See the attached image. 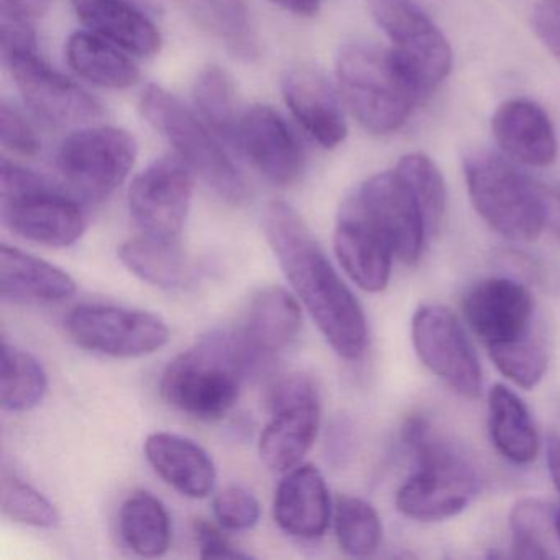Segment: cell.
Listing matches in <instances>:
<instances>
[{
  "mask_svg": "<svg viewBox=\"0 0 560 560\" xmlns=\"http://www.w3.org/2000/svg\"><path fill=\"white\" fill-rule=\"evenodd\" d=\"M264 231L284 278L324 339L342 359L359 360L369 343L365 313L303 215L288 202H270Z\"/></svg>",
  "mask_w": 560,
  "mask_h": 560,
  "instance_id": "1",
  "label": "cell"
},
{
  "mask_svg": "<svg viewBox=\"0 0 560 560\" xmlns=\"http://www.w3.org/2000/svg\"><path fill=\"white\" fill-rule=\"evenodd\" d=\"M337 83L360 126L375 136H388L405 126L422 100L392 48L349 44L339 51Z\"/></svg>",
  "mask_w": 560,
  "mask_h": 560,
  "instance_id": "2",
  "label": "cell"
},
{
  "mask_svg": "<svg viewBox=\"0 0 560 560\" xmlns=\"http://www.w3.org/2000/svg\"><path fill=\"white\" fill-rule=\"evenodd\" d=\"M250 375L229 330L202 337L166 366L160 383L163 399L199 421L224 418L241 398Z\"/></svg>",
  "mask_w": 560,
  "mask_h": 560,
  "instance_id": "3",
  "label": "cell"
},
{
  "mask_svg": "<svg viewBox=\"0 0 560 560\" xmlns=\"http://www.w3.org/2000/svg\"><path fill=\"white\" fill-rule=\"evenodd\" d=\"M464 175L474 208L491 229L513 242H533L547 225V192L501 153H465Z\"/></svg>",
  "mask_w": 560,
  "mask_h": 560,
  "instance_id": "4",
  "label": "cell"
},
{
  "mask_svg": "<svg viewBox=\"0 0 560 560\" xmlns=\"http://www.w3.org/2000/svg\"><path fill=\"white\" fill-rule=\"evenodd\" d=\"M422 418L402 428V442L418 460V470L396 494V506L416 521H442L457 516L477 491V477L467 460L448 445L429 435Z\"/></svg>",
  "mask_w": 560,
  "mask_h": 560,
  "instance_id": "5",
  "label": "cell"
},
{
  "mask_svg": "<svg viewBox=\"0 0 560 560\" xmlns=\"http://www.w3.org/2000/svg\"><path fill=\"white\" fill-rule=\"evenodd\" d=\"M0 214L15 235L50 248L77 244L88 228L83 208L44 176L2 160Z\"/></svg>",
  "mask_w": 560,
  "mask_h": 560,
  "instance_id": "6",
  "label": "cell"
},
{
  "mask_svg": "<svg viewBox=\"0 0 560 560\" xmlns=\"http://www.w3.org/2000/svg\"><path fill=\"white\" fill-rule=\"evenodd\" d=\"M140 110L147 122L162 133L176 155L198 175L219 198L231 205L248 199V186L221 143L209 132L195 113L175 94L150 84L140 100Z\"/></svg>",
  "mask_w": 560,
  "mask_h": 560,
  "instance_id": "7",
  "label": "cell"
},
{
  "mask_svg": "<svg viewBox=\"0 0 560 560\" xmlns=\"http://www.w3.org/2000/svg\"><path fill=\"white\" fill-rule=\"evenodd\" d=\"M136 137L119 127H86L71 133L57 155L58 172L71 189L90 199L104 201L129 178L136 165Z\"/></svg>",
  "mask_w": 560,
  "mask_h": 560,
  "instance_id": "8",
  "label": "cell"
},
{
  "mask_svg": "<svg viewBox=\"0 0 560 560\" xmlns=\"http://www.w3.org/2000/svg\"><path fill=\"white\" fill-rule=\"evenodd\" d=\"M271 421L261 432L258 454L277 474L301 465L320 428V399L316 383L304 373L281 376L268 389Z\"/></svg>",
  "mask_w": 560,
  "mask_h": 560,
  "instance_id": "9",
  "label": "cell"
},
{
  "mask_svg": "<svg viewBox=\"0 0 560 560\" xmlns=\"http://www.w3.org/2000/svg\"><path fill=\"white\" fill-rule=\"evenodd\" d=\"M370 11L422 97L431 94L452 70L447 38L415 0H370Z\"/></svg>",
  "mask_w": 560,
  "mask_h": 560,
  "instance_id": "10",
  "label": "cell"
},
{
  "mask_svg": "<svg viewBox=\"0 0 560 560\" xmlns=\"http://www.w3.org/2000/svg\"><path fill=\"white\" fill-rule=\"evenodd\" d=\"M68 336L81 349L113 359H139L170 340L165 320L149 311L106 304H81L65 319Z\"/></svg>",
  "mask_w": 560,
  "mask_h": 560,
  "instance_id": "11",
  "label": "cell"
},
{
  "mask_svg": "<svg viewBox=\"0 0 560 560\" xmlns=\"http://www.w3.org/2000/svg\"><path fill=\"white\" fill-rule=\"evenodd\" d=\"M195 173L176 156H162L136 176L129 211L143 235L179 242L191 208Z\"/></svg>",
  "mask_w": 560,
  "mask_h": 560,
  "instance_id": "12",
  "label": "cell"
},
{
  "mask_svg": "<svg viewBox=\"0 0 560 560\" xmlns=\"http://www.w3.org/2000/svg\"><path fill=\"white\" fill-rule=\"evenodd\" d=\"M4 58L25 106L45 126L65 129L103 117V104L70 78L45 63L38 48Z\"/></svg>",
  "mask_w": 560,
  "mask_h": 560,
  "instance_id": "13",
  "label": "cell"
},
{
  "mask_svg": "<svg viewBox=\"0 0 560 560\" xmlns=\"http://www.w3.org/2000/svg\"><path fill=\"white\" fill-rule=\"evenodd\" d=\"M412 343L421 362L468 399L481 395V366L464 327L445 307L425 304L412 316Z\"/></svg>",
  "mask_w": 560,
  "mask_h": 560,
  "instance_id": "14",
  "label": "cell"
},
{
  "mask_svg": "<svg viewBox=\"0 0 560 560\" xmlns=\"http://www.w3.org/2000/svg\"><path fill=\"white\" fill-rule=\"evenodd\" d=\"M352 198L383 232L396 258L406 265L421 258L429 237L424 215L415 192L396 170L366 179Z\"/></svg>",
  "mask_w": 560,
  "mask_h": 560,
  "instance_id": "15",
  "label": "cell"
},
{
  "mask_svg": "<svg viewBox=\"0 0 560 560\" xmlns=\"http://www.w3.org/2000/svg\"><path fill=\"white\" fill-rule=\"evenodd\" d=\"M303 326L300 301L284 288L258 291L248 301L231 332L248 373L288 349Z\"/></svg>",
  "mask_w": 560,
  "mask_h": 560,
  "instance_id": "16",
  "label": "cell"
},
{
  "mask_svg": "<svg viewBox=\"0 0 560 560\" xmlns=\"http://www.w3.org/2000/svg\"><path fill=\"white\" fill-rule=\"evenodd\" d=\"M470 329L487 349L536 336V304L529 290L511 278H490L475 284L464 300Z\"/></svg>",
  "mask_w": 560,
  "mask_h": 560,
  "instance_id": "17",
  "label": "cell"
},
{
  "mask_svg": "<svg viewBox=\"0 0 560 560\" xmlns=\"http://www.w3.org/2000/svg\"><path fill=\"white\" fill-rule=\"evenodd\" d=\"M232 142L271 185H293L303 172L300 142L287 120L270 106H252L244 110Z\"/></svg>",
  "mask_w": 560,
  "mask_h": 560,
  "instance_id": "18",
  "label": "cell"
},
{
  "mask_svg": "<svg viewBox=\"0 0 560 560\" xmlns=\"http://www.w3.org/2000/svg\"><path fill=\"white\" fill-rule=\"evenodd\" d=\"M334 250L340 267L357 287L369 293L385 290L395 254L383 232L352 195L346 199L337 215Z\"/></svg>",
  "mask_w": 560,
  "mask_h": 560,
  "instance_id": "19",
  "label": "cell"
},
{
  "mask_svg": "<svg viewBox=\"0 0 560 560\" xmlns=\"http://www.w3.org/2000/svg\"><path fill=\"white\" fill-rule=\"evenodd\" d=\"M284 103L307 136L332 150L347 139L346 117L332 84L306 65L288 68L281 78Z\"/></svg>",
  "mask_w": 560,
  "mask_h": 560,
  "instance_id": "20",
  "label": "cell"
},
{
  "mask_svg": "<svg viewBox=\"0 0 560 560\" xmlns=\"http://www.w3.org/2000/svg\"><path fill=\"white\" fill-rule=\"evenodd\" d=\"M329 488L319 468L301 464L284 474L275 491L273 517L281 530L298 539H317L329 527Z\"/></svg>",
  "mask_w": 560,
  "mask_h": 560,
  "instance_id": "21",
  "label": "cell"
},
{
  "mask_svg": "<svg viewBox=\"0 0 560 560\" xmlns=\"http://www.w3.org/2000/svg\"><path fill=\"white\" fill-rule=\"evenodd\" d=\"M491 130L501 152L514 162L544 168L556 160V130L546 110L533 101L501 104L491 119Z\"/></svg>",
  "mask_w": 560,
  "mask_h": 560,
  "instance_id": "22",
  "label": "cell"
},
{
  "mask_svg": "<svg viewBox=\"0 0 560 560\" xmlns=\"http://www.w3.org/2000/svg\"><path fill=\"white\" fill-rule=\"evenodd\" d=\"M147 460L160 478L188 498H206L218 480L211 455L191 439L153 432L143 444Z\"/></svg>",
  "mask_w": 560,
  "mask_h": 560,
  "instance_id": "23",
  "label": "cell"
},
{
  "mask_svg": "<svg viewBox=\"0 0 560 560\" xmlns=\"http://www.w3.org/2000/svg\"><path fill=\"white\" fill-rule=\"evenodd\" d=\"M71 5L93 34L133 57H155L162 48L156 25L127 0H71Z\"/></svg>",
  "mask_w": 560,
  "mask_h": 560,
  "instance_id": "24",
  "label": "cell"
},
{
  "mask_svg": "<svg viewBox=\"0 0 560 560\" xmlns=\"http://www.w3.org/2000/svg\"><path fill=\"white\" fill-rule=\"evenodd\" d=\"M77 281L21 248L0 247V296L12 303H61L77 294Z\"/></svg>",
  "mask_w": 560,
  "mask_h": 560,
  "instance_id": "25",
  "label": "cell"
},
{
  "mask_svg": "<svg viewBox=\"0 0 560 560\" xmlns=\"http://www.w3.org/2000/svg\"><path fill=\"white\" fill-rule=\"evenodd\" d=\"M491 441L514 464H529L539 452V435L523 399L504 385H494L488 396Z\"/></svg>",
  "mask_w": 560,
  "mask_h": 560,
  "instance_id": "26",
  "label": "cell"
},
{
  "mask_svg": "<svg viewBox=\"0 0 560 560\" xmlns=\"http://www.w3.org/2000/svg\"><path fill=\"white\" fill-rule=\"evenodd\" d=\"M67 60L71 70L106 90H126L139 81V68L117 45L93 32H77L68 38Z\"/></svg>",
  "mask_w": 560,
  "mask_h": 560,
  "instance_id": "27",
  "label": "cell"
},
{
  "mask_svg": "<svg viewBox=\"0 0 560 560\" xmlns=\"http://www.w3.org/2000/svg\"><path fill=\"white\" fill-rule=\"evenodd\" d=\"M119 258L130 273L162 290H178L191 278V268L179 242L142 234L120 245Z\"/></svg>",
  "mask_w": 560,
  "mask_h": 560,
  "instance_id": "28",
  "label": "cell"
},
{
  "mask_svg": "<svg viewBox=\"0 0 560 560\" xmlns=\"http://www.w3.org/2000/svg\"><path fill=\"white\" fill-rule=\"evenodd\" d=\"M124 544L140 557H160L172 546V520L165 504L149 491L130 494L119 513Z\"/></svg>",
  "mask_w": 560,
  "mask_h": 560,
  "instance_id": "29",
  "label": "cell"
},
{
  "mask_svg": "<svg viewBox=\"0 0 560 560\" xmlns=\"http://www.w3.org/2000/svg\"><path fill=\"white\" fill-rule=\"evenodd\" d=\"M192 14L235 57L252 60L258 55L257 32L247 0H188Z\"/></svg>",
  "mask_w": 560,
  "mask_h": 560,
  "instance_id": "30",
  "label": "cell"
},
{
  "mask_svg": "<svg viewBox=\"0 0 560 560\" xmlns=\"http://www.w3.org/2000/svg\"><path fill=\"white\" fill-rule=\"evenodd\" d=\"M48 392L44 365L27 350L2 342L0 359V405L5 411L25 412L37 408Z\"/></svg>",
  "mask_w": 560,
  "mask_h": 560,
  "instance_id": "31",
  "label": "cell"
},
{
  "mask_svg": "<svg viewBox=\"0 0 560 560\" xmlns=\"http://www.w3.org/2000/svg\"><path fill=\"white\" fill-rule=\"evenodd\" d=\"M557 508L537 498H524L510 514L513 553L520 559H556ZM560 546V544H559Z\"/></svg>",
  "mask_w": 560,
  "mask_h": 560,
  "instance_id": "32",
  "label": "cell"
},
{
  "mask_svg": "<svg viewBox=\"0 0 560 560\" xmlns=\"http://www.w3.org/2000/svg\"><path fill=\"white\" fill-rule=\"evenodd\" d=\"M192 96L206 124L222 139L232 142L242 113L238 110L237 88L231 74L215 65L205 68L196 80Z\"/></svg>",
  "mask_w": 560,
  "mask_h": 560,
  "instance_id": "33",
  "label": "cell"
},
{
  "mask_svg": "<svg viewBox=\"0 0 560 560\" xmlns=\"http://www.w3.org/2000/svg\"><path fill=\"white\" fill-rule=\"evenodd\" d=\"M334 529L343 552L366 557L376 552L383 539L382 520L362 498L340 494L334 508Z\"/></svg>",
  "mask_w": 560,
  "mask_h": 560,
  "instance_id": "34",
  "label": "cell"
},
{
  "mask_svg": "<svg viewBox=\"0 0 560 560\" xmlns=\"http://www.w3.org/2000/svg\"><path fill=\"white\" fill-rule=\"evenodd\" d=\"M395 170L415 192L424 215L428 235L438 234L447 206V191L438 166L422 153H409L399 160Z\"/></svg>",
  "mask_w": 560,
  "mask_h": 560,
  "instance_id": "35",
  "label": "cell"
},
{
  "mask_svg": "<svg viewBox=\"0 0 560 560\" xmlns=\"http://www.w3.org/2000/svg\"><path fill=\"white\" fill-rule=\"evenodd\" d=\"M0 508L5 517L25 526L51 529L60 523L57 506L40 490L5 470L0 483Z\"/></svg>",
  "mask_w": 560,
  "mask_h": 560,
  "instance_id": "36",
  "label": "cell"
},
{
  "mask_svg": "<svg viewBox=\"0 0 560 560\" xmlns=\"http://www.w3.org/2000/svg\"><path fill=\"white\" fill-rule=\"evenodd\" d=\"M494 366L514 385L533 389L542 380L547 369V347L542 334L520 342L488 349Z\"/></svg>",
  "mask_w": 560,
  "mask_h": 560,
  "instance_id": "37",
  "label": "cell"
},
{
  "mask_svg": "<svg viewBox=\"0 0 560 560\" xmlns=\"http://www.w3.org/2000/svg\"><path fill=\"white\" fill-rule=\"evenodd\" d=\"M219 526L229 530H248L260 520V503L257 498L241 487H229L219 491L212 501Z\"/></svg>",
  "mask_w": 560,
  "mask_h": 560,
  "instance_id": "38",
  "label": "cell"
},
{
  "mask_svg": "<svg viewBox=\"0 0 560 560\" xmlns=\"http://www.w3.org/2000/svg\"><path fill=\"white\" fill-rule=\"evenodd\" d=\"M0 139L4 149L11 150L15 155L34 156L42 150L40 139L31 124L18 107L5 101L0 104Z\"/></svg>",
  "mask_w": 560,
  "mask_h": 560,
  "instance_id": "39",
  "label": "cell"
},
{
  "mask_svg": "<svg viewBox=\"0 0 560 560\" xmlns=\"http://www.w3.org/2000/svg\"><path fill=\"white\" fill-rule=\"evenodd\" d=\"M196 539H198L199 557L201 559H252L250 553L237 549L221 529L206 520L195 523Z\"/></svg>",
  "mask_w": 560,
  "mask_h": 560,
  "instance_id": "40",
  "label": "cell"
},
{
  "mask_svg": "<svg viewBox=\"0 0 560 560\" xmlns=\"http://www.w3.org/2000/svg\"><path fill=\"white\" fill-rule=\"evenodd\" d=\"M533 27L544 47L560 61V0H540L533 12Z\"/></svg>",
  "mask_w": 560,
  "mask_h": 560,
  "instance_id": "41",
  "label": "cell"
},
{
  "mask_svg": "<svg viewBox=\"0 0 560 560\" xmlns=\"http://www.w3.org/2000/svg\"><path fill=\"white\" fill-rule=\"evenodd\" d=\"M50 0H2V12L28 19L45 14Z\"/></svg>",
  "mask_w": 560,
  "mask_h": 560,
  "instance_id": "42",
  "label": "cell"
},
{
  "mask_svg": "<svg viewBox=\"0 0 560 560\" xmlns=\"http://www.w3.org/2000/svg\"><path fill=\"white\" fill-rule=\"evenodd\" d=\"M271 2L301 18H314L323 5V0H271Z\"/></svg>",
  "mask_w": 560,
  "mask_h": 560,
  "instance_id": "43",
  "label": "cell"
},
{
  "mask_svg": "<svg viewBox=\"0 0 560 560\" xmlns=\"http://www.w3.org/2000/svg\"><path fill=\"white\" fill-rule=\"evenodd\" d=\"M547 465H549L550 477L560 493V438H549L547 441Z\"/></svg>",
  "mask_w": 560,
  "mask_h": 560,
  "instance_id": "44",
  "label": "cell"
},
{
  "mask_svg": "<svg viewBox=\"0 0 560 560\" xmlns=\"http://www.w3.org/2000/svg\"><path fill=\"white\" fill-rule=\"evenodd\" d=\"M547 224L560 235V196L547 192Z\"/></svg>",
  "mask_w": 560,
  "mask_h": 560,
  "instance_id": "45",
  "label": "cell"
},
{
  "mask_svg": "<svg viewBox=\"0 0 560 560\" xmlns=\"http://www.w3.org/2000/svg\"><path fill=\"white\" fill-rule=\"evenodd\" d=\"M557 536H559V544H560V508H557Z\"/></svg>",
  "mask_w": 560,
  "mask_h": 560,
  "instance_id": "46",
  "label": "cell"
}]
</instances>
